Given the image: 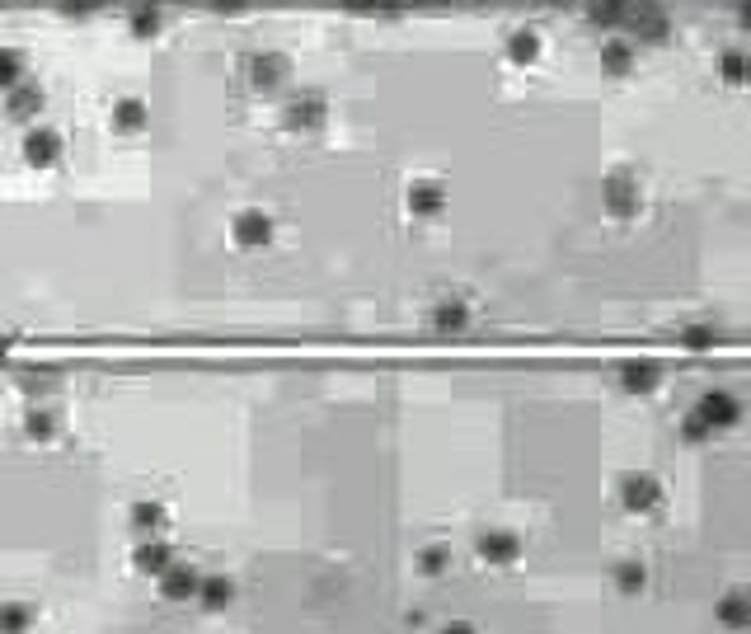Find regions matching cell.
<instances>
[{
  "label": "cell",
  "instance_id": "cell-1",
  "mask_svg": "<svg viewBox=\"0 0 751 634\" xmlns=\"http://www.w3.org/2000/svg\"><path fill=\"white\" fill-rule=\"evenodd\" d=\"M690 414L705 423L709 433H719V428H733L737 414H742V404L728 395V390H709V395H700V404L690 409Z\"/></svg>",
  "mask_w": 751,
  "mask_h": 634
},
{
  "label": "cell",
  "instance_id": "cell-2",
  "mask_svg": "<svg viewBox=\"0 0 751 634\" xmlns=\"http://www.w3.org/2000/svg\"><path fill=\"white\" fill-rule=\"evenodd\" d=\"M479 559L484 564H493V569H507V564H517V555H522V541L512 536V531H503V526H489L484 536L475 541Z\"/></svg>",
  "mask_w": 751,
  "mask_h": 634
},
{
  "label": "cell",
  "instance_id": "cell-3",
  "mask_svg": "<svg viewBox=\"0 0 751 634\" xmlns=\"http://www.w3.org/2000/svg\"><path fill=\"white\" fill-rule=\"evenodd\" d=\"M625 24H629V33L644 38V43H662V38H667V15H662L658 5H648V0H634V5H629Z\"/></svg>",
  "mask_w": 751,
  "mask_h": 634
},
{
  "label": "cell",
  "instance_id": "cell-4",
  "mask_svg": "<svg viewBox=\"0 0 751 634\" xmlns=\"http://www.w3.org/2000/svg\"><path fill=\"white\" fill-rule=\"evenodd\" d=\"M620 503H625L629 512H653L662 503V489L653 475H625L620 480Z\"/></svg>",
  "mask_w": 751,
  "mask_h": 634
},
{
  "label": "cell",
  "instance_id": "cell-5",
  "mask_svg": "<svg viewBox=\"0 0 751 634\" xmlns=\"http://www.w3.org/2000/svg\"><path fill=\"white\" fill-rule=\"evenodd\" d=\"M245 76L254 90H277L282 80L292 76V66H287V57H277V52H263V57H249L245 62Z\"/></svg>",
  "mask_w": 751,
  "mask_h": 634
},
{
  "label": "cell",
  "instance_id": "cell-6",
  "mask_svg": "<svg viewBox=\"0 0 751 634\" xmlns=\"http://www.w3.org/2000/svg\"><path fill=\"white\" fill-rule=\"evenodd\" d=\"M230 240L240 249H259L273 240V217H263V212H240L235 226H230Z\"/></svg>",
  "mask_w": 751,
  "mask_h": 634
},
{
  "label": "cell",
  "instance_id": "cell-7",
  "mask_svg": "<svg viewBox=\"0 0 751 634\" xmlns=\"http://www.w3.org/2000/svg\"><path fill=\"white\" fill-rule=\"evenodd\" d=\"M198 569H188V564H174L169 559L165 569H160V592H165L169 602H188V597H198Z\"/></svg>",
  "mask_w": 751,
  "mask_h": 634
},
{
  "label": "cell",
  "instance_id": "cell-8",
  "mask_svg": "<svg viewBox=\"0 0 751 634\" xmlns=\"http://www.w3.org/2000/svg\"><path fill=\"white\" fill-rule=\"evenodd\" d=\"M24 160H29V165H38V170L57 165V160H62V137H57L52 127H38V132H29V137H24Z\"/></svg>",
  "mask_w": 751,
  "mask_h": 634
},
{
  "label": "cell",
  "instance_id": "cell-9",
  "mask_svg": "<svg viewBox=\"0 0 751 634\" xmlns=\"http://www.w3.org/2000/svg\"><path fill=\"white\" fill-rule=\"evenodd\" d=\"M606 207H611L615 217L639 212V184H634L629 174H611V179H606Z\"/></svg>",
  "mask_w": 751,
  "mask_h": 634
},
{
  "label": "cell",
  "instance_id": "cell-10",
  "mask_svg": "<svg viewBox=\"0 0 751 634\" xmlns=\"http://www.w3.org/2000/svg\"><path fill=\"white\" fill-rule=\"evenodd\" d=\"M282 123L292 127V132L320 127V123H324V99H320V94H301V99H292V104H287V118H282Z\"/></svg>",
  "mask_w": 751,
  "mask_h": 634
},
{
  "label": "cell",
  "instance_id": "cell-11",
  "mask_svg": "<svg viewBox=\"0 0 751 634\" xmlns=\"http://www.w3.org/2000/svg\"><path fill=\"white\" fill-rule=\"evenodd\" d=\"M442 207V184H432V179H418L414 188H409V212L414 217H432Z\"/></svg>",
  "mask_w": 751,
  "mask_h": 634
},
{
  "label": "cell",
  "instance_id": "cell-12",
  "mask_svg": "<svg viewBox=\"0 0 751 634\" xmlns=\"http://www.w3.org/2000/svg\"><path fill=\"white\" fill-rule=\"evenodd\" d=\"M620 376H625V390H639V395L658 390V367H648V362H625Z\"/></svg>",
  "mask_w": 751,
  "mask_h": 634
},
{
  "label": "cell",
  "instance_id": "cell-13",
  "mask_svg": "<svg viewBox=\"0 0 751 634\" xmlns=\"http://www.w3.org/2000/svg\"><path fill=\"white\" fill-rule=\"evenodd\" d=\"M230 597H235V583H230V578H202L198 583V602L212 606V611H221Z\"/></svg>",
  "mask_w": 751,
  "mask_h": 634
},
{
  "label": "cell",
  "instance_id": "cell-14",
  "mask_svg": "<svg viewBox=\"0 0 751 634\" xmlns=\"http://www.w3.org/2000/svg\"><path fill=\"white\" fill-rule=\"evenodd\" d=\"M629 62H634V47H629L625 38H611V43H601V66H606V71L625 76Z\"/></svg>",
  "mask_w": 751,
  "mask_h": 634
},
{
  "label": "cell",
  "instance_id": "cell-15",
  "mask_svg": "<svg viewBox=\"0 0 751 634\" xmlns=\"http://www.w3.org/2000/svg\"><path fill=\"white\" fill-rule=\"evenodd\" d=\"M536 52H540L536 29H517L507 38V57H512V62H536Z\"/></svg>",
  "mask_w": 751,
  "mask_h": 634
},
{
  "label": "cell",
  "instance_id": "cell-16",
  "mask_svg": "<svg viewBox=\"0 0 751 634\" xmlns=\"http://www.w3.org/2000/svg\"><path fill=\"white\" fill-rule=\"evenodd\" d=\"M19 80H24V57H19L15 47H0V94L15 90Z\"/></svg>",
  "mask_w": 751,
  "mask_h": 634
},
{
  "label": "cell",
  "instance_id": "cell-17",
  "mask_svg": "<svg viewBox=\"0 0 751 634\" xmlns=\"http://www.w3.org/2000/svg\"><path fill=\"white\" fill-rule=\"evenodd\" d=\"M113 123L123 127V132H137V127L146 123V104H141V99H118V104H113Z\"/></svg>",
  "mask_w": 751,
  "mask_h": 634
},
{
  "label": "cell",
  "instance_id": "cell-18",
  "mask_svg": "<svg viewBox=\"0 0 751 634\" xmlns=\"http://www.w3.org/2000/svg\"><path fill=\"white\" fill-rule=\"evenodd\" d=\"M465 320H470V310H465V301H442V306L432 310V325L442 329H465Z\"/></svg>",
  "mask_w": 751,
  "mask_h": 634
},
{
  "label": "cell",
  "instance_id": "cell-19",
  "mask_svg": "<svg viewBox=\"0 0 751 634\" xmlns=\"http://www.w3.org/2000/svg\"><path fill=\"white\" fill-rule=\"evenodd\" d=\"M132 526H137L141 536H155V531L165 526V508H160V503H137V508H132Z\"/></svg>",
  "mask_w": 751,
  "mask_h": 634
},
{
  "label": "cell",
  "instance_id": "cell-20",
  "mask_svg": "<svg viewBox=\"0 0 751 634\" xmlns=\"http://www.w3.org/2000/svg\"><path fill=\"white\" fill-rule=\"evenodd\" d=\"M127 24H132L137 38H151V33L160 29V10H155V5H132V10H127Z\"/></svg>",
  "mask_w": 751,
  "mask_h": 634
},
{
  "label": "cell",
  "instance_id": "cell-21",
  "mask_svg": "<svg viewBox=\"0 0 751 634\" xmlns=\"http://www.w3.org/2000/svg\"><path fill=\"white\" fill-rule=\"evenodd\" d=\"M644 583H648V573H644V564H634V559H625V564L615 569V588L629 592V597H634V592H644Z\"/></svg>",
  "mask_w": 751,
  "mask_h": 634
},
{
  "label": "cell",
  "instance_id": "cell-22",
  "mask_svg": "<svg viewBox=\"0 0 751 634\" xmlns=\"http://www.w3.org/2000/svg\"><path fill=\"white\" fill-rule=\"evenodd\" d=\"M165 564H169V545L155 541V545H141V550H137V569L141 573H160Z\"/></svg>",
  "mask_w": 751,
  "mask_h": 634
},
{
  "label": "cell",
  "instance_id": "cell-23",
  "mask_svg": "<svg viewBox=\"0 0 751 634\" xmlns=\"http://www.w3.org/2000/svg\"><path fill=\"white\" fill-rule=\"evenodd\" d=\"M52 428H57V423H52V414H47V409H29V418H24V433H29L33 442H47V437H52Z\"/></svg>",
  "mask_w": 751,
  "mask_h": 634
},
{
  "label": "cell",
  "instance_id": "cell-24",
  "mask_svg": "<svg viewBox=\"0 0 751 634\" xmlns=\"http://www.w3.org/2000/svg\"><path fill=\"white\" fill-rule=\"evenodd\" d=\"M719 616L728 620V625H747V620H751V611H747V597H742V592H728V602L719 606Z\"/></svg>",
  "mask_w": 751,
  "mask_h": 634
},
{
  "label": "cell",
  "instance_id": "cell-25",
  "mask_svg": "<svg viewBox=\"0 0 751 634\" xmlns=\"http://www.w3.org/2000/svg\"><path fill=\"white\" fill-rule=\"evenodd\" d=\"M446 564H451V550H446V545H428V550H423V573L437 578V573H446Z\"/></svg>",
  "mask_w": 751,
  "mask_h": 634
},
{
  "label": "cell",
  "instance_id": "cell-26",
  "mask_svg": "<svg viewBox=\"0 0 751 634\" xmlns=\"http://www.w3.org/2000/svg\"><path fill=\"white\" fill-rule=\"evenodd\" d=\"M742 71H747V66H742V57H737V52H728V57H723V76H728V85H742Z\"/></svg>",
  "mask_w": 751,
  "mask_h": 634
},
{
  "label": "cell",
  "instance_id": "cell-27",
  "mask_svg": "<svg viewBox=\"0 0 751 634\" xmlns=\"http://www.w3.org/2000/svg\"><path fill=\"white\" fill-rule=\"evenodd\" d=\"M709 343H714V329H705V325L686 329V348H709Z\"/></svg>",
  "mask_w": 751,
  "mask_h": 634
},
{
  "label": "cell",
  "instance_id": "cell-28",
  "mask_svg": "<svg viewBox=\"0 0 751 634\" xmlns=\"http://www.w3.org/2000/svg\"><path fill=\"white\" fill-rule=\"evenodd\" d=\"M108 0H66V10H104Z\"/></svg>",
  "mask_w": 751,
  "mask_h": 634
},
{
  "label": "cell",
  "instance_id": "cell-29",
  "mask_svg": "<svg viewBox=\"0 0 751 634\" xmlns=\"http://www.w3.org/2000/svg\"><path fill=\"white\" fill-rule=\"evenodd\" d=\"M245 0H216V10H240Z\"/></svg>",
  "mask_w": 751,
  "mask_h": 634
}]
</instances>
